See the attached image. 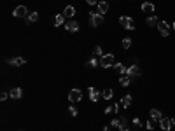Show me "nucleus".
I'll return each instance as SVG.
<instances>
[{"instance_id":"f257e3e1","label":"nucleus","mask_w":175,"mask_h":131,"mask_svg":"<svg viewBox=\"0 0 175 131\" xmlns=\"http://www.w3.org/2000/svg\"><path fill=\"white\" fill-rule=\"evenodd\" d=\"M114 63H116V58H114L112 52H109V54H103L100 60V66H103V68H109V66H114Z\"/></svg>"},{"instance_id":"f03ea898","label":"nucleus","mask_w":175,"mask_h":131,"mask_svg":"<svg viewBox=\"0 0 175 131\" xmlns=\"http://www.w3.org/2000/svg\"><path fill=\"white\" fill-rule=\"evenodd\" d=\"M119 23H121L122 28H126V30H135V28H137L135 21H133L131 17H128V16H121V17H119Z\"/></svg>"},{"instance_id":"7ed1b4c3","label":"nucleus","mask_w":175,"mask_h":131,"mask_svg":"<svg viewBox=\"0 0 175 131\" xmlns=\"http://www.w3.org/2000/svg\"><path fill=\"white\" fill-rule=\"evenodd\" d=\"M102 23H103V16H102L100 12H95V11H93V12L89 14V25L91 26H100Z\"/></svg>"},{"instance_id":"20e7f679","label":"nucleus","mask_w":175,"mask_h":131,"mask_svg":"<svg viewBox=\"0 0 175 131\" xmlns=\"http://www.w3.org/2000/svg\"><path fill=\"white\" fill-rule=\"evenodd\" d=\"M173 124H175V121L172 117H163L161 121H159V128H161L163 131L172 129V128H173Z\"/></svg>"},{"instance_id":"39448f33","label":"nucleus","mask_w":175,"mask_h":131,"mask_svg":"<svg viewBox=\"0 0 175 131\" xmlns=\"http://www.w3.org/2000/svg\"><path fill=\"white\" fill-rule=\"evenodd\" d=\"M170 23L168 21H159L158 23V30H159V33L163 35V37H168L170 35Z\"/></svg>"},{"instance_id":"423d86ee","label":"nucleus","mask_w":175,"mask_h":131,"mask_svg":"<svg viewBox=\"0 0 175 131\" xmlns=\"http://www.w3.org/2000/svg\"><path fill=\"white\" fill-rule=\"evenodd\" d=\"M12 14H14V17H28V9L25 7V5H18L16 9L12 11Z\"/></svg>"},{"instance_id":"0eeeda50","label":"nucleus","mask_w":175,"mask_h":131,"mask_svg":"<svg viewBox=\"0 0 175 131\" xmlns=\"http://www.w3.org/2000/svg\"><path fill=\"white\" fill-rule=\"evenodd\" d=\"M81 98H82V93H81V89H72V91L68 93V100L72 101V103H75V101H81Z\"/></svg>"},{"instance_id":"6e6552de","label":"nucleus","mask_w":175,"mask_h":131,"mask_svg":"<svg viewBox=\"0 0 175 131\" xmlns=\"http://www.w3.org/2000/svg\"><path fill=\"white\" fill-rule=\"evenodd\" d=\"M126 75L128 77H140V75H142V72H140V68L137 65H131V66H128V72H126Z\"/></svg>"},{"instance_id":"1a4fd4ad","label":"nucleus","mask_w":175,"mask_h":131,"mask_svg":"<svg viewBox=\"0 0 175 131\" xmlns=\"http://www.w3.org/2000/svg\"><path fill=\"white\" fill-rule=\"evenodd\" d=\"M100 98H102V93L98 91V89H95V87H89V100H91L93 103H96Z\"/></svg>"},{"instance_id":"9d476101","label":"nucleus","mask_w":175,"mask_h":131,"mask_svg":"<svg viewBox=\"0 0 175 131\" xmlns=\"http://www.w3.org/2000/svg\"><path fill=\"white\" fill-rule=\"evenodd\" d=\"M9 96H11L12 100H19V98L23 96L21 87H12V89H11V93H9Z\"/></svg>"},{"instance_id":"9b49d317","label":"nucleus","mask_w":175,"mask_h":131,"mask_svg":"<svg viewBox=\"0 0 175 131\" xmlns=\"http://www.w3.org/2000/svg\"><path fill=\"white\" fill-rule=\"evenodd\" d=\"M65 28H67V32H77L79 30V23L74 21V19H70V21L65 23Z\"/></svg>"},{"instance_id":"f8f14e48","label":"nucleus","mask_w":175,"mask_h":131,"mask_svg":"<svg viewBox=\"0 0 175 131\" xmlns=\"http://www.w3.org/2000/svg\"><path fill=\"white\" fill-rule=\"evenodd\" d=\"M96 9H98V12L103 16V14L109 12V4H107V2H98V4H96Z\"/></svg>"},{"instance_id":"ddd939ff","label":"nucleus","mask_w":175,"mask_h":131,"mask_svg":"<svg viewBox=\"0 0 175 131\" xmlns=\"http://www.w3.org/2000/svg\"><path fill=\"white\" fill-rule=\"evenodd\" d=\"M119 103H121L124 109H128V107L133 103V98H131V95H124V96L121 98V101H119Z\"/></svg>"},{"instance_id":"4468645a","label":"nucleus","mask_w":175,"mask_h":131,"mask_svg":"<svg viewBox=\"0 0 175 131\" xmlns=\"http://www.w3.org/2000/svg\"><path fill=\"white\" fill-rule=\"evenodd\" d=\"M149 115H151V119H152V121H161L163 119V115H161V112H159V110L158 109H151V112H149Z\"/></svg>"},{"instance_id":"2eb2a0df","label":"nucleus","mask_w":175,"mask_h":131,"mask_svg":"<svg viewBox=\"0 0 175 131\" xmlns=\"http://www.w3.org/2000/svg\"><path fill=\"white\" fill-rule=\"evenodd\" d=\"M9 65L11 66H21V65H25V58H11L9 60Z\"/></svg>"},{"instance_id":"dca6fc26","label":"nucleus","mask_w":175,"mask_h":131,"mask_svg":"<svg viewBox=\"0 0 175 131\" xmlns=\"http://www.w3.org/2000/svg\"><path fill=\"white\" fill-rule=\"evenodd\" d=\"M74 14H75L74 5H67V7L63 9V16H65V17H74Z\"/></svg>"},{"instance_id":"f3484780","label":"nucleus","mask_w":175,"mask_h":131,"mask_svg":"<svg viewBox=\"0 0 175 131\" xmlns=\"http://www.w3.org/2000/svg\"><path fill=\"white\" fill-rule=\"evenodd\" d=\"M142 11H144V12H149L151 16H152V12H154V4H151V2H144V4H142Z\"/></svg>"},{"instance_id":"a211bd4d","label":"nucleus","mask_w":175,"mask_h":131,"mask_svg":"<svg viewBox=\"0 0 175 131\" xmlns=\"http://www.w3.org/2000/svg\"><path fill=\"white\" fill-rule=\"evenodd\" d=\"M114 70H116V72H119L121 75H126L128 66H122V63H114Z\"/></svg>"},{"instance_id":"6ab92c4d","label":"nucleus","mask_w":175,"mask_h":131,"mask_svg":"<svg viewBox=\"0 0 175 131\" xmlns=\"http://www.w3.org/2000/svg\"><path fill=\"white\" fill-rule=\"evenodd\" d=\"M102 96H103L105 100H110V98L114 96V89H112V87H107V89H103V91H102Z\"/></svg>"},{"instance_id":"aec40b11","label":"nucleus","mask_w":175,"mask_h":131,"mask_svg":"<svg viewBox=\"0 0 175 131\" xmlns=\"http://www.w3.org/2000/svg\"><path fill=\"white\" fill-rule=\"evenodd\" d=\"M158 23H159V17L154 16V14L147 17V25H149V26H158Z\"/></svg>"},{"instance_id":"412c9836","label":"nucleus","mask_w":175,"mask_h":131,"mask_svg":"<svg viewBox=\"0 0 175 131\" xmlns=\"http://www.w3.org/2000/svg\"><path fill=\"white\" fill-rule=\"evenodd\" d=\"M130 122H128V119L126 117H122L121 119V124H119V129L121 131H130V126H128Z\"/></svg>"},{"instance_id":"4be33fe9","label":"nucleus","mask_w":175,"mask_h":131,"mask_svg":"<svg viewBox=\"0 0 175 131\" xmlns=\"http://www.w3.org/2000/svg\"><path fill=\"white\" fill-rule=\"evenodd\" d=\"M60 25H65V16H63V14L54 16V26H60Z\"/></svg>"},{"instance_id":"5701e85b","label":"nucleus","mask_w":175,"mask_h":131,"mask_svg":"<svg viewBox=\"0 0 175 131\" xmlns=\"http://www.w3.org/2000/svg\"><path fill=\"white\" fill-rule=\"evenodd\" d=\"M26 21H28V23L39 21V12H30V14H28V17H26Z\"/></svg>"},{"instance_id":"b1692460","label":"nucleus","mask_w":175,"mask_h":131,"mask_svg":"<svg viewBox=\"0 0 175 131\" xmlns=\"http://www.w3.org/2000/svg\"><path fill=\"white\" fill-rule=\"evenodd\" d=\"M130 80H131V77H128V75H121V79H119V84L121 86H130Z\"/></svg>"},{"instance_id":"393cba45","label":"nucleus","mask_w":175,"mask_h":131,"mask_svg":"<svg viewBox=\"0 0 175 131\" xmlns=\"http://www.w3.org/2000/svg\"><path fill=\"white\" fill-rule=\"evenodd\" d=\"M121 44H122V49H130L131 47V37H124Z\"/></svg>"},{"instance_id":"a878e982","label":"nucleus","mask_w":175,"mask_h":131,"mask_svg":"<svg viewBox=\"0 0 175 131\" xmlns=\"http://www.w3.org/2000/svg\"><path fill=\"white\" fill-rule=\"evenodd\" d=\"M93 52H95V56H103V51H102V47H100V46H95Z\"/></svg>"},{"instance_id":"bb28decb","label":"nucleus","mask_w":175,"mask_h":131,"mask_svg":"<svg viewBox=\"0 0 175 131\" xmlns=\"http://www.w3.org/2000/svg\"><path fill=\"white\" fill-rule=\"evenodd\" d=\"M88 66H98V61H96V58H91V60L88 61Z\"/></svg>"},{"instance_id":"cd10ccee","label":"nucleus","mask_w":175,"mask_h":131,"mask_svg":"<svg viewBox=\"0 0 175 131\" xmlns=\"http://www.w3.org/2000/svg\"><path fill=\"white\" fill-rule=\"evenodd\" d=\"M114 112H116V107H114V105H112V107H107V109H105V114H107V115H109V114H114Z\"/></svg>"},{"instance_id":"c85d7f7f","label":"nucleus","mask_w":175,"mask_h":131,"mask_svg":"<svg viewBox=\"0 0 175 131\" xmlns=\"http://www.w3.org/2000/svg\"><path fill=\"white\" fill-rule=\"evenodd\" d=\"M114 128H119V124H121V119H112V122H110Z\"/></svg>"},{"instance_id":"c756f323","label":"nucleus","mask_w":175,"mask_h":131,"mask_svg":"<svg viewBox=\"0 0 175 131\" xmlns=\"http://www.w3.org/2000/svg\"><path fill=\"white\" fill-rule=\"evenodd\" d=\"M68 110H70V114H72V115H77V109H75V107H68Z\"/></svg>"},{"instance_id":"7c9ffc66","label":"nucleus","mask_w":175,"mask_h":131,"mask_svg":"<svg viewBox=\"0 0 175 131\" xmlns=\"http://www.w3.org/2000/svg\"><path fill=\"white\" fill-rule=\"evenodd\" d=\"M133 124H135V126L138 128V126H142V121H140L138 117H135V119H133Z\"/></svg>"},{"instance_id":"2f4dec72","label":"nucleus","mask_w":175,"mask_h":131,"mask_svg":"<svg viewBox=\"0 0 175 131\" xmlns=\"http://www.w3.org/2000/svg\"><path fill=\"white\" fill-rule=\"evenodd\" d=\"M147 129H149V131L154 129V121H149V122H147Z\"/></svg>"},{"instance_id":"473e14b6","label":"nucleus","mask_w":175,"mask_h":131,"mask_svg":"<svg viewBox=\"0 0 175 131\" xmlns=\"http://www.w3.org/2000/svg\"><path fill=\"white\" fill-rule=\"evenodd\" d=\"M7 98H9V93H2V95H0V100L2 101H5Z\"/></svg>"},{"instance_id":"72a5a7b5","label":"nucleus","mask_w":175,"mask_h":131,"mask_svg":"<svg viewBox=\"0 0 175 131\" xmlns=\"http://www.w3.org/2000/svg\"><path fill=\"white\" fill-rule=\"evenodd\" d=\"M89 5H95V4H98V0H86Z\"/></svg>"},{"instance_id":"f704fd0d","label":"nucleus","mask_w":175,"mask_h":131,"mask_svg":"<svg viewBox=\"0 0 175 131\" xmlns=\"http://www.w3.org/2000/svg\"><path fill=\"white\" fill-rule=\"evenodd\" d=\"M103 131H112V129H110V128H103Z\"/></svg>"},{"instance_id":"c9c22d12","label":"nucleus","mask_w":175,"mask_h":131,"mask_svg":"<svg viewBox=\"0 0 175 131\" xmlns=\"http://www.w3.org/2000/svg\"><path fill=\"white\" fill-rule=\"evenodd\" d=\"M172 28H173V30H175V21H173V25H172Z\"/></svg>"}]
</instances>
